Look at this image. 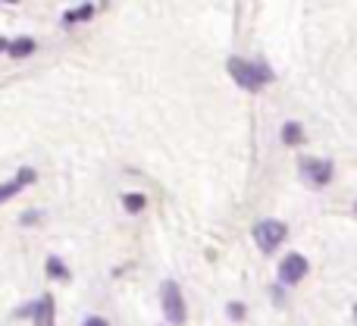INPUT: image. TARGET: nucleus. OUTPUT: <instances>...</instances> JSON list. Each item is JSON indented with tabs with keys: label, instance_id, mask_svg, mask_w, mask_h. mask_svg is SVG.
<instances>
[{
	"label": "nucleus",
	"instance_id": "1",
	"mask_svg": "<svg viewBox=\"0 0 357 326\" xmlns=\"http://www.w3.org/2000/svg\"><path fill=\"white\" fill-rule=\"evenodd\" d=\"M226 69H229V75L235 79V85L245 88V91H251V94L260 91L264 85H270V82L276 79V73H273L264 60H241V57H229Z\"/></svg>",
	"mask_w": 357,
	"mask_h": 326
},
{
	"label": "nucleus",
	"instance_id": "2",
	"mask_svg": "<svg viewBox=\"0 0 357 326\" xmlns=\"http://www.w3.org/2000/svg\"><path fill=\"white\" fill-rule=\"evenodd\" d=\"M333 172L335 166L329 157H301L298 161V176L310 185V188H326L333 182Z\"/></svg>",
	"mask_w": 357,
	"mask_h": 326
},
{
	"label": "nucleus",
	"instance_id": "3",
	"mask_svg": "<svg viewBox=\"0 0 357 326\" xmlns=\"http://www.w3.org/2000/svg\"><path fill=\"white\" fill-rule=\"evenodd\" d=\"M285 235H289V226H285L282 220H273V216H264V220L254 223V242H257V248L264 254H273L279 245L285 242Z\"/></svg>",
	"mask_w": 357,
	"mask_h": 326
},
{
	"label": "nucleus",
	"instance_id": "4",
	"mask_svg": "<svg viewBox=\"0 0 357 326\" xmlns=\"http://www.w3.org/2000/svg\"><path fill=\"white\" fill-rule=\"evenodd\" d=\"M160 308H163V317H167L169 326L185 323V298H182V289H178L176 279H167V283L160 286Z\"/></svg>",
	"mask_w": 357,
	"mask_h": 326
},
{
	"label": "nucleus",
	"instance_id": "5",
	"mask_svg": "<svg viewBox=\"0 0 357 326\" xmlns=\"http://www.w3.org/2000/svg\"><path fill=\"white\" fill-rule=\"evenodd\" d=\"M56 304H54V295H41L38 302H29L16 311V317H31L35 326H56Z\"/></svg>",
	"mask_w": 357,
	"mask_h": 326
},
{
	"label": "nucleus",
	"instance_id": "6",
	"mask_svg": "<svg viewBox=\"0 0 357 326\" xmlns=\"http://www.w3.org/2000/svg\"><path fill=\"white\" fill-rule=\"evenodd\" d=\"M307 273H310L307 258H304V254H298V251L285 254V258L279 260V286H298L304 276H307Z\"/></svg>",
	"mask_w": 357,
	"mask_h": 326
},
{
	"label": "nucleus",
	"instance_id": "7",
	"mask_svg": "<svg viewBox=\"0 0 357 326\" xmlns=\"http://www.w3.org/2000/svg\"><path fill=\"white\" fill-rule=\"evenodd\" d=\"M44 273H47V279H56V283H69L73 279V273H69V267L63 264L56 254H50L47 260H44Z\"/></svg>",
	"mask_w": 357,
	"mask_h": 326
},
{
	"label": "nucleus",
	"instance_id": "8",
	"mask_svg": "<svg viewBox=\"0 0 357 326\" xmlns=\"http://www.w3.org/2000/svg\"><path fill=\"white\" fill-rule=\"evenodd\" d=\"M35 38H29V35H19V38H13L10 41V47H6V54L13 57V60H22V57H29V54H35Z\"/></svg>",
	"mask_w": 357,
	"mask_h": 326
},
{
	"label": "nucleus",
	"instance_id": "9",
	"mask_svg": "<svg viewBox=\"0 0 357 326\" xmlns=\"http://www.w3.org/2000/svg\"><path fill=\"white\" fill-rule=\"evenodd\" d=\"M304 126L301 123H295V119H291V123H285L282 126V142L289 145V148H295V145H304Z\"/></svg>",
	"mask_w": 357,
	"mask_h": 326
},
{
	"label": "nucleus",
	"instance_id": "10",
	"mask_svg": "<svg viewBox=\"0 0 357 326\" xmlns=\"http://www.w3.org/2000/svg\"><path fill=\"white\" fill-rule=\"evenodd\" d=\"M91 16H94V3H82V6H75V10L63 13V22L73 25V22H85V19H91Z\"/></svg>",
	"mask_w": 357,
	"mask_h": 326
},
{
	"label": "nucleus",
	"instance_id": "11",
	"mask_svg": "<svg viewBox=\"0 0 357 326\" xmlns=\"http://www.w3.org/2000/svg\"><path fill=\"white\" fill-rule=\"evenodd\" d=\"M123 207L129 210V214H142V210L148 207V198H144L142 191H129V195H123Z\"/></svg>",
	"mask_w": 357,
	"mask_h": 326
},
{
	"label": "nucleus",
	"instance_id": "12",
	"mask_svg": "<svg viewBox=\"0 0 357 326\" xmlns=\"http://www.w3.org/2000/svg\"><path fill=\"white\" fill-rule=\"evenodd\" d=\"M19 191H22V185H19L16 179H10V182L0 185V201H10V198H13V195H19Z\"/></svg>",
	"mask_w": 357,
	"mask_h": 326
},
{
	"label": "nucleus",
	"instance_id": "13",
	"mask_svg": "<svg viewBox=\"0 0 357 326\" xmlns=\"http://www.w3.org/2000/svg\"><path fill=\"white\" fill-rule=\"evenodd\" d=\"M35 179H38V172L31 170V166H22V170L16 172V182L22 185V188H25V185H31V182H35Z\"/></svg>",
	"mask_w": 357,
	"mask_h": 326
},
{
	"label": "nucleus",
	"instance_id": "14",
	"mask_svg": "<svg viewBox=\"0 0 357 326\" xmlns=\"http://www.w3.org/2000/svg\"><path fill=\"white\" fill-rule=\"evenodd\" d=\"M226 314H229V320H245V304H241V302H229L226 304Z\"/></svg>",
	"mask_w": 357,
	"mask_h": 326
},
{
	"label": "nucleus",
	"instance_id": "15",
	"mask_svg": "<svg viewBox=\"0 0 357 326\" xmlns=\"http://www.w3.org/2000/svg\"><path fill=\"white\" fill-rule=\"evenodd\" d=\"M82 326H110V323H107L104 317L94 314V317H85V320H82Z\"/></svg>",
	"mask_w": 357,
	"mask_h": 326
},
{
	"label": "nucleus",
	"instance_id": "16",
	"mask_svg": "<svg viewBox=\"0 0 357 326\" xmlns=\"http://www.w3.org/2000/svg\"><path fill=\"white\" fill-rule=\"evenodd\" d=\"M38 216H41V214H35V210H31V214H22V216H19V223H25V226H29V223H35Z\"/></svg>",
	"mask_w": 357,
	"mask_h": 326
},
{
	"label": "nucleus",
	"instance_id": "17",
	"mask_svg": "<svg viewBox=\"0 0 357 326\" xmlns=\"http://www.w3.org/2000/svg\"><path fill=\"white\" fill-rule=\"evenodd\" d=\"M273 302H282V286H273Z\"/></svg>",
	"mask_w": 357,
	"mask_h": 326
},
{
	"label": "nucleus",
	"instance_id": "18",
	"mask_svg": "<svg viewBox=\"0 0 357 326\" xmlns=\"http://www.w3.org/2000/svg\"><path fill=\"white\" fill-rule=\"evenodd\" d=\"M10 47V41H6V38H0V50H6Z\"/></svg>",
	"mask_w": 357,
	"mask_h": 326
},
{
	"label": "nucleus",
	"instance_id": "19",
	"mask_svg": "<svg viewBox=\"0 0 357 326\" xmlns=\"http://www.w3.org/2000/svg\"><path fill=\"white\" fill-rule=\"evenodd\" d=\"M354 317H357V304H354Z\"/></svg>",
	"mask_w": 357,
	"mask_h": 326
},
{
	"label": "nucleus",
	"instance_id": "20",
	"mask_svg": "<svg viewBox=\"0 0 357 326\" xmlns=\"http://www.w3.org/2000/svg\"><path fill=\"white\" fill-rule=\"evenodd\" d=\"M354 210H357V201H354Z\"/></svg>",
	"mask_w": 357,
	"mask_h": 326
}]
</instances>
